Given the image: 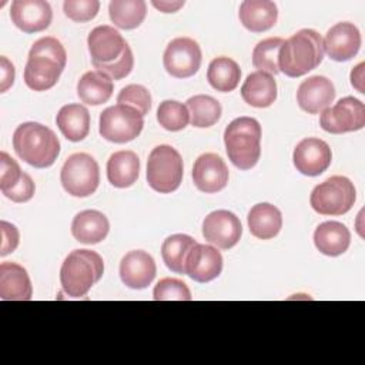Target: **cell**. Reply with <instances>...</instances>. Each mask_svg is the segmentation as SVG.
<instances>
[{"label": "cell", "instance_id": "28", "mask_svg": "<svg viewBox=\"0 0 365 365\" xmlns=\"http://www.w3.org/2000/svg\"><path fill=\"white\" fill-rule=\"evenodd\" d=\"M281 227V211L269 202L255 204L248 212V228L255 238L271 240L278 235Z\"/></svg>", "mask_w": 365, "mask_h": 365}, {"label": "cell", "instance_id": "43", "mask_svg": "<svg viewBox=\"0 0 365 365\" xmlns=\"http://www.w3.org/2000/svg\"><path fill=\"white\" fill-rule=\"evenodd\" d=\"M16 70L13 63L6 57H0V93H6L14 83Z\"/></svg>", "mask_w": 365, "mask_h": 365}, {"label": "cell", "instance_id": "40", "mask_svg": "<svg viewBox=\"0 0 365 365\" xmlns=\"http://www.w3.org/2000/svg\"><path fill=\"white\" fill-rule=\"evenodd\" d=\"M134 67V57H133V51L131 48L128 47L125 50V53L123 54V57L115 61L114 64H110V66H98V67H94L97 71L106 74L107 77H110L111 80H121L124 77H127L131 70Z\"/></svg>", "mask_w": 365, "mask_h": 365}, {"label": "cell", "instance_id": "14", "mask_svg": "<svg viewBox=\"0 0 365 365\" xmlns=\"http://www.w3.org/2000/svg\"><path fill=\"white\" fill-rule=\"evenodd\" d=\"M332 153L329 145L315 137H308L301 140L292 154V161L297 168L304 175L317 177L322 174L331 164Z\"/></svg>", "mask_w": 365, "mask_h": 365}, {"label": "cell", "instance_id": "27", "mask_svg": "<svg viewBox=\"0 0 365 365\" xmlns=\"http://www.w3.org/2000/svg\"><path fill=\"white\" fill-rule=\"evenodd\" d=\"M56 124L68 141L77 143L88 135L90 113L81 104H66L58 110Z\"/></svg>", "mask_w": 365, "mask_h": 365}, {"label": "cell", "instance_id": "3", "mask_svg": "<svg viewBox=\"0 0 365 365\" xmlns=\"http://www.w3.org/2000/svg\"><path fill=\"white\" fill-rule=\"evenodd\" d=\"M13 148L27 164L36 168H47L58 157L60 141L48 127L27 121L14 130Z\"/></svg>", "mask_w": 365, "mask_h": 365}, {"label": "cell", "instance_id": "25", "mask_svg": "<svg viewBox=\"0 0 365 365\" xmlns=\"http://www.w3.org/2000/svg\"><path fill=\"white\" fill-rule=\"evenodd\" d=\"M314 244L319 252L328 257L344 254L351 244L349 230L338 221H325L314 232Z\"/></svg>", "mask_w": 365, "mask_h": 365}, {"label": "cell", "instance_id": "24", "mask_svg": "<svg viewBox=\"0 0 365 365\" xmlns=\"http://www.w3.org/2000/svg\"><path fill=\"white\" fill-rule=\"evenodd\" d=\"M241 97L252 107H269L277 100V83L271 74L257 70L247 76L241 87Z\"/></svg>", "mask_w": 365, "mask_h": 365}, {"label": "cell", "instance_id": "13", "mask_svg": "<svg viewBox=\"0 0 365 365\" xmlns=\"http://www.w3.org/2000/svg\"><path fill=\"white\" fill-rule=\"evenodd\" d=\"M242 234L240 218L227 210L210 212L202 221V235L205 241L220 250H230L238 244Z\"/></svg>", "mask_w": 365, "mask_h": 365}, {"label": "cell", "instance_id": "26", "mask_svg": "<svg viewBox=\"0 0 365 365\" xmlns=\"http://www.w3.org/2000/svg\"><path fill=\"white\" fill-rule=\"evenodd\" d=\"M140 175V160L134 151H115L107 161V178L117 188L131 187Z\"/></svg>", "mask_w": 365, "mask_h": 365}, {"label": "cell", "instance_id": "8", "mask_svg": "<svg viewBox=\"0 0 365 365\" xmlns=\"http://www.w3.org/2000/svg\"><path fill=\"white\" fill-rule=\"evenodd\" d=\"M60 181L70 195L88 197L96 192L100 182L98 164L87 153L71 154L61 168Z\"/></svg>", "mask_w": 365, "mask_h": 365}, {"label": "cell", "instance_id": "6", "mask_svg": "<svg viewBox=\"0 0 365 365\" xmlns=\"http://www.w3.org/2000/svg\"><path fill=\"white\" fill-rule=\"evenodd\" d=\"M182 158L174 147L163 144L153 148L147 160V182L154 191L160 194L175 191L182 181Z\"/></svg>", "mask_w": 365, "mask_h": 365}, {"label": "cell", "instance_id": "15", "mask_svg": "<svg viewBox=\"0 0 365 365\" xmlns=\"http://www.w3.org/2000/svg\"><path fill=\"white\" fill-rule=\"evenodd\" d=\"M361 33L354 23L341 21L332 26L322 40L324 53L335 61H346L355 57L361 48Z\"/></svg>", "mask_w": 365, "mask_h": 365}, {"label": "cell", "instance_id": "18", "mask_svg": "<svg viewBox=\"0 0 365 365\" xmlns=\"http://www.w3.org/2000/svg\"><path fill=\"white\" fill-rule=\"evenodd\" d=\"M155 272L157 267L154 258L143 250L130 251L121 258L120 277L128 288H147L155 278Z\"/></svg>", "mask_w": 365, "mask_h": 365}, {"label": "cell", "instance_id": "41", "mask_svg": "<svg viewBox=\"0 0 365 365\" xmlns=\"http://www.w3.org/2000/svg\"><path fill=\"white\" fill-rule=\"evenodd\" d=\"M34 191H36L34 181L31 180V177L27 173H23L21 180L11 190L4 191L3 194L13 202H26V201L31 200V197L34 195Z\"/></svg>", "mask_w": 365, "mask_h": 365}, {"label": "cell", "instance_id": "10", "mask_svg": "<svg viewBox=\"0 0 365 365\" xmlns=\"http://www.w3.org/2000/svg\"><path fill=\"white\" fill-rule=\"evenodd\" d=\"M319 125L331 134L358 131L365 125V106L355 97H344L321 111Z\"/></svg>", "mask_w": 365, "mask_h": 365}, {"label": "cell", "instance_id": "29", "mask_svg": "<svg viewBox=\"0 0 365 365\" xmlns=\"http://www.w3.org/2000/svg\"><path fill=\"white\" fill-rule=\"evenodd\" d=\"M113 80L106 74L91 70L81 76L77 83V96L84 104L100 106L108 101L113 94Z\"/></svg>", "mask_w": 365, "mask_h": 365}, {"label": "cell", "instance_id": "22", "mask_svg": "<svg viewBox=\"0 0 365 365\" xmlns=\"http://www.w3.org/2000/svg\"><path fill=\"white\" fill-rule=\"evenodd\" d=\"M242 26L252 33H262L275 26L278 9L269 0H245L240 4L238 11Z\"/></svg>", "mask_w": 365, "mask_h": 365}, {"label": "cell", "instance_id": "34", "mask_svg": "<svg viewBox=\"0 0 365 365\" xmlns=\"http://www.w3.org/2000/svg\"><path fill=\"white\" fill-rule=\"evenodd\" d=\"M284 38L281 37H268L261 40L252 50V64L258 71H264L268 74H278V54Z\"/></svg>", "mask_w": 365, "mask_h": 365}, {"label": "cell", "instance_id": "37", "mask_svg": "<svg viewBox=\"0 0 365 365\" xmlns=\"http://www.w3.org/2000/svg\"><path fill=\"white\" fill-rule=\"evenodd\" d=\"M117 103L135 108L144 117L151 108V94L144 86L128 84L118 93Z\"/></svg>", "mask_w": 365, "mask_h": 365}, {"label": "cell", "instance_id": "44", "mask_svg": "<svg viewBox=\"0 0 365 365\" xmlns=\"http://www.w3.org/2000/svg\"><path fill=\"white\" fill-rule=\"evenodd\" d=\"M151 4L163 13H175L184 6V0H153Z\"/></svg>", "mask_w": 365, "mask_h": 365}, {"label": "cell", "instance_id": "42", "mask_svg": "<svg viewBox=\"0 0 365 365\" xmlns=\"http://www.w3.org/2000/svg\"><path fill=\"white\" fill-rule=\"evenodd\" d=\"M0 232H1L0 255L6 257L7 254L13 252L17 248L20 241V234H19V230L7 221H0Z\"/></svg>", "mask_w": 365, "mask_h": 365}, {"label": "cell", "instance_id": "16", "mask_svg": "<svg viewBox=\"0 0 365 365\" xmlns=\"http://www.w3.org/2000/svg\"><path fill=\"white\" fill-rule=\"evenodd\" d=\"M10 19L21 31L38 33L50 26L53 10L44 0H14L10 9Z\"/></svg>", "mask_w": 365, "mask_h": 365}, {"label": "cell", "instance_id": "38", "mask_svg": "<svg viewBox=\"0 0 365 365\" xmlns=\"http://www.w3.org/2000/svg\"><path fill=\"white\" fill-rule=\"evenodd\" d=\"M100 9L98 0H66L63 3L64 14L77 23L93 20Z\"/></svg>", "mask_w": 365, "mask_h": 365}, {"label": "cell", "instance_id": "11", "mask_svg": "<svg viewBox=\"0 0 365 365\" xmlns=\"http://www.w3.org/2000/svg\"><path fill=\"white\" fill-rule=\"evenodd\" d=\"M201 48L190 37H177L171 40L164 51L163 64L165 71L175 78L194 76L201 66Z\"/></svg>", "mask_w": 365, "mask_h": 365}, {"label": "cell", "instance_id": "12", "mask_svg": "<svg viewBox=\"0 0 365 365\" xmlns=\"http://www.w3.org/2000/svg\"><path fill=\"white\" fill-rule=\"evenodd\" d=\"M87 46L94 67L114 64L130 47L120 31L107 24L98 26L90 31Z\"/></svg>", "mask_w": 365, "mask_h": 365}, {"label": "cell", "instance_id": "32", "mask_svg": "<svg viewBox=\"0 0 365 365\" xmlns=\"http://www.w3.org/2000/svg\"><path fill=\"white\" fill-rule=\"evenodd\" d=\"M197 241L185 234H174L164 240L161 257L167 268L177 274H185V259Z\"/></svg>", "mask_w": 365, "mask_h": 365}, {"label": "cell", "instance_id": "17", "mask_svg": "<svg viewBox=\"0 0 365 365\" xmlns=\"http://www.w3.org/2000/svg\"><path fill=\"white\" fill-rule=\"evenodd\" d=\"M228 167L224 163V160L214 154V153H205L201 154L192 167V180L195 187L205 192V194H214L225 188L228 182Z\"/></svg>", "mask_w": 365, "mask_h": 365}, {"label": "cell", "instance_id": "9", "mask_svg": "<svg viewBox=\"0 0 365 365\" xmlns=\"http://www.w3.org/2000/svg\"><path fill=\"white\" fill-rule=\"evenodd\" d=\"M143 127V115L135 108L125 104L107 107L100 114V135L115 144L133 141L140 135Z\"/></svg>", "mask_w": 365, "mask_h": 365}, {"label": "cell", "instance_id": "5", "mask_svg": "<svg viewBox=\"0 0 365 365\" xmlns=\"http://www.w3.org/2000/svg\"><path fill=\"white\" fill-rule=\"evenodd\" d=\"M228 158L240 170L252 168L261 155V125L252 117L232 120L224 131Z\"/></svg>", "mask_w": 365, "mask_h": 365}, {"label": "cell", "instance_id": "30", "mask_svg": "<svg viewBox=\"0 0 365 365\" xmlns=\"http://www.w3.org/2000/svg\"><path fill=\"white\" fill-rule=\"evenodd\" d=\"M241 78V68L230 57L214 58L207 70V80L210 86L221 93H230L237 88Z\"/></svg>", "mask_w": 365, "mask_h": 365}, {"label": "cell", "instance_id": "4", "mask_svg": "<svg viewBox=\"0 0 365 365\" xmlns=\"http://www.w3.org/2000/svg\"><path fill=\"white\" fill-rule=\"evenodd\" d=\"M104 274V262L100 254L91 250L71 251L60 269L63 291L71 298L84 297Z\"/></svg>", "mask_w": 365, "mask_h": 365}, {"label": "cell", "instance_id": "23", "mask_svg": "<svg viewBox=\"0 0 365 365\" xmlns=\"http://www.w3.org/2000/svg\"><path fill=\"white\" fill-rule=\"evenodd\" d=\"M110 231L107 217L97 210H84L78 212L71 222L73 237L83 244H98Z\"/></svg>", "mask_w": 365, "mask_h": 365}, {"label": "cell", "instance_id": "21", "mask_svg": "<svg viewBox=\"0 0 365 365\" xmlns=\"http://www.w3.org/2000/svg\"><path fill=\"white\" fill-rule=\"evenodd\" d=\"M33 297L30 277L20 264H0V298L4 301H29Z\"/></svg>", "mask_w": 365, "mask_h": 365}, {"label": "cell", "instance_id": "7", "mask_svg": "<svg viewBox=\"0 0 365 365\" xmlns=\"http://www.w3.org/2000/svg\"><path fill=\"white\" fill-rule=\"evenodd\" d=\"M356 200L354 182L342 175H334L318 184L309 197L311 207L321 215H342Z\"/></svg>", "mask_w": 365, "mask_h": 365}, {"label": "cell", "instance_id": "39", "mask_svg": "<svg viewBox=\"0 0 365 365\" xmlns=\"http://www.w3.org/2000/svg\"><path fill=\"white\" fill-rule=\"evenodd\" d=\"M23 171L20 165L6 151L0 153V190L1 192L11 190L20 180Z\"/></svg>", "mask_w": 365, "mask_h": 365}, {"label": "cell", "instance_id": "1", "mask_svg": "<svg viewBox=\"0 0 365 365\" xmlns=\"http://www.w3.org/2000/svg\"><path fill=\"white\" fill-rule=\"evenodd\" d=\"M67 53L60 40L46 36L34 41L24 68V83L34 91L54 87L66 67Z\"/></svg>", "mask_w": 365, "mask_h": 365}, {"label": "cell", "instance_id": "20", "mask_svg": "<svg viewBox=\"0 0 365 365\" xmlns=\"http://www.w3.org/2000/svg\"><path fill=\"white\" fill-rule=\"evenodd\" d=\"M335 98V87L332 81L324 76H311L304 80L297 91V101L301 110L308 114H318Z\"/></svg>", "mask_w": 365, "mask_h": 365}, {"label": "cell", "instance_id": "19", "mask_svg": "<svg viewBox=\"0 0 365 365\" xmlns=\"http://www.w3.org/2000/svg\"><path fill=\"white\" fill-rule=\"evenodd\" d=\"M222 271V255L215 247L195 244L185 259V275L197 282H210Z\"/></svg>", "mask_w": 365, "mask_h": 365}, {"label": "cell", "instance_id": "36", "mask_svg": "<svg viewBox=\"0 0 365 365\" xmlns=\"http://www.w3.org/2000/svg\"><path fill=\"white\" fill-rule=\"evenodd\" d=\"M155 301H191V291L185 282L177 278H163L153 291Z\"/></svg>", "mask_w": 365, "mask_h": 365}, {"label": "cell", "instance_id": "45", "mask_svg": "<svg viewBox=\"0 0 365 365\" xmlns=\"http://www.w3.org/2000/svg\"><path fill=\"white\" fill-rule=\"evenodd\" d=\"M364 63H359L352 71H351V84L359 91V93H365L364 91Z\"/></svg>", "mask_w": 365, "mask_h": 365}, {"label": "cell", "instance_id": "33", "mask_svg": "<svg viewBox=\"0 0 365 365\" xmlns=\"http://www.w3.org/2000/svg\"><path fill=\"white\" fill-rule=\"evenodd\" d=\"M190 121L194 127L205 128L214 125L221 117V104L211 96L197 94L187 100Z\"/></svg>", "mask_w": 365, "mask_h": 365}, {"label": "cell", "instance_id": "35", "mask_svg": "<svg viewBox=\"0 0 365 365\" xmlns=\"http://www.w3.org/2000/svg\"><path fill=\"white\" fill-rule=\"evenodd\" d=\"M157 121L168 131L184 130L190 121L187 106L175 100H164L157 108Z\"/></svg>", "mask_w": 365, "mask_h": 365}, {"label": "cell", "instance_id": "31", "mask_svg": "<svg viewBox=\"0 0 365 365\" xmlns=\"http://www.w3.org/2000/svg\"><path fill=\"white\" fill-rule=\"evenodd\" d=\"M108 14L118 29L133 30L144 21L147 4L144 0H111L108 4Z\"/></svg>", "mask_w": 365, "mask_h": 365}, {"label": "cell", "instance_id": "2", "mask_svg": "<svg viewBox=\"0 0 365 365\" xmlns=\"http://www.w3.org/2000/svg\"><path fill=\"white\" fill-rule=\"evenodd\" d=\"M322 58L321 34L311 29H302L284 40L278 54V67L288 77H301L318 67Z\"/></svg>", "mask_w": 365, "mask_h": 365}]
</instances>
